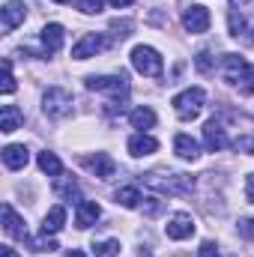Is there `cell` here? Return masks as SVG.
<instances>
[{
    "label": "cell",
    "instance_id": "obj_1",
    "mask_svg": "<svg viewBox=\"0 0 254 257\" xmlns=\"http://www.w3.org/2000/svg\"><path fill=\"white\" fill-rule=\"evenodd\" d=\"M144 186L156 189L159 194H189L194 189V180L186 177V174H168V171H153L144 177Z\"/></svg>",
    "mask_w": 254,
    "mask_h": 257
},
{
    "label": "cell",
    "instance_id": "obj_2",
    "mask_svg": "<svg viewBox=\"0 0 254 257\" xmlns=\"http://www.w3.org/2000/svg\"><path fill=\"white\" fill-rule=\"evenodd\" d=\"M203 102H206V93H203V87H189V90H183L180 96H174V111H177V117L180 120H194L197 114H200V108H203Z\"/></svg>",
    "mask_w": 254,
    "mask_h": 257
},
{
    "label": "cell",
    "instance_id": "obj_3",
    "mask_svg": "<svg viewBox=\"0 0 254 257\" xmlns=\"http://www.w3.org/2000/svg\"><path fill=\"white\" fill-rule=\"evenodd\" d=\"M87 90L108 93L114 99H126L129 96V78L126 75H93V78H87Z\"/></svg>",
    "mask_w": 254,
    "mask_h": 257
},
{
    "label": "cell",
    "instance_id": "obj_4",
    "mask_svg": "<svg viewBox=\"0 0 254 257\" xmlns=\"http://www.w3.org/2000/svg\"><path fill=\"white\" fill-rule=\"evenodd\" d=\"M132 66L141 72V75H147V78H159L162 75V57H159V51L156 48H150V45H138V48H132Z\"/></svg>",
    "mask_w": 254,
    "mask_h": 257
},
{
    "label": "cell",
    "instance_id": "obj_5",
    "mask_svg": "<svg viewBox=\"0 0 254 257\" xmlns=\"http://www.w3.org/2000/svg\"><path fill=\"white\" fill-rule=\"evenodd\" d=\"M72 93L63 90V87H51L48 93H45V99H42V111L51 117V120H60L66 114H72Z\"/></svg>",
    "mask_w": 254,
    "mask_h": 257
},
{
    "label": "cell",
    "instance_id": "obj_6",
    "mask_svg": "<svg viewBox=\"0 0 254 257\" xmlns=\"http://www.w3.org/2000/svg\"><path fill=\"white\" fill-rule=\"evenodd\" d=\"M105 45H108V39H105L102 33H84V36L72 45V60H87V57H96Z\"/></svg>",
    "mask_w": 254,
    "mask_h": 257
},
{
    "label": "cell",
    "instance_id": "obj_7",
    "mask_svg": "<svg viewBox=\"0 0 254 257\" xmlns=\"http://www.w3.org/2000/svg\"><path fill=\"white\" fill-rule=\"evenodd\" d=\"M81 165L90 171V174H96L99 180H108V177H114V171H117V165H114V159L108 156V153H96V156H81Z\"/></svg>",
    "mask_w": 254,
    "mask_h": 257
},
{
    "label": "cell",
    "instance_id": "obj_8",
    "mask_svg": "<svg viewBox=\"0 0 254 257\" xmlns=\"http://www.w3.org/2000/svg\"><path fill=\"white\" fill-rule=\"evenodd\" d=\"M183 27H186L189 33H206V30H209V9L191 3L189 9L183 12Z\"/></svg>",
    "mask_w": 254,
    "mask_h": 257
},
{
    "label": "cell",
    "instance_id": "obj_9",
    "mask_svg": "<svg viewBox=\"0 0 254 257\" xmlns=\"http://www.w3.org/2000/svg\"><path fill=\"white\" fill-rule=\"evenodd\" d=\"M203 144H206V150L209 153H221L230 141H227V132L224 126L218 123V120H209L206 126H203Z\"/></svg>",
    "mask_w": 254,
    "mask_h": 257
},
{
    "label": "cell",
    "instance_id": "obj_10",
    "mask_svg": "<svg viewBox=\"0 0 254 257\" xmlns=\"http://www.w3.org/2000/svg\"><path fill=\"white\" fill-rule=\"evenodd\" d=\"M3 230H6L9 236L21 239V242H27V239H30V236H27V224H24V218H21L9 203H3Z\"/></svg>",
    "mask_w": 254,
    "mask_h": 257
},
{
    "label": "cell",
    "instance_id": "obj_11",
    "mask_svg": "<svg viewBox=\"0 0 254 257\" xmlns=\"http://www.w3.org/2000/svg\"><path fill=\"white\" fill-rule=\"evenodd\" d=\"M165 233H168L171 239H189L191 233H194V218H191L189 212H177V215L165 224Z\"/></svg>",
    "mask_w": 254,
    "mask_h": 257
},
{
    "label": "cell",
    "instance_id": "obj_12",
    "mask_svg": "<svg viewBox=\"0 0 254 257\" xmlns=\"http://www.w3.org/2000/svg\"><path fill=\"white\" fill-rule=\"evenodd\" d=\"M63 39H66V30L63 24H45L42 27V54H57L63 48Z\"/></svg>",
    "mask_w": 254,
    "mask_h": 257
},
{
    "label": "cell",
    "instance_id": "obj_13",
    "mask_svg": "<svg viewBox=\"0 0 254 257\" xmlns=\"http://www.w3.org/2000/svg\"><path fill=\"white\" fill-rule=\"evenodd\" d=\"M99 215H102V209H99V203H96V200H78V209H75V224H78L81 230L93 227V224L99 221Z\"/></svg>",
    "mask_w": 254,
    "mask_h": 257
},
{
    "label": "cell",
    "instance_id": "obj_14",
    "mask_svg": "<svg viewBox=\"0 0 254 257\" xmlns=\"http://www.w3.org/2000/svg\"><path fill=\"white\" fill-rule=\"evenodd\" d=\"M27 162H30V153H27L24 144H9V147H3V165H6L9 171H21V168H27Z\"/></svg>",
    "mask_w": 254,
    "mask_h": 257
},
{
    "label": "cell",
    "instance_id": "obj_15",
    "mask_svg": "<svg viewBox=\"0 0 254 257\" xmlns=\"http://www.w3.org/2000/svg\"><path fill=\"white\" fill-rule=\"evenodd\" d=\"M156 150H159V141H156V138H150V135H144V132H138V135H132V138H129V153H132L135 159L153 156Z\"/></svg>",
    "mask_w": 254,
    "mask_h": 257
},
{
    "label": "cell",
    "instance_id": "obj_16",
    "mask_svg": "<svg viewBox=\"0 0 254 257\" xmlns=\"http://www.w3.org/2000/svg\"><path fill=\"white\" fill-rule=\"evenodd\" d=\"M24 3L21 0H9L6 6H3V30L9 33V30H15L18 24H24Z\"/></svg>",
    "mask_w": 254,
    "mask_h": 257
},
{
    "label": "cell",
    "instance_id": "obj_17",
    "mask_svg": "<svg viewBox=\"0 0 254 257\" xmlns=\"http://www.w3.org/2000/svg\"><path fill=\"white\" fill-rule=\"evenodd\" d=\"M221 66H224V78H227L230 84H239L242 75H245V69H248V63H245L239 54H224Z\"/></svg>",
    "mask_w": 254,
    "mask_h": 257
},
{
    "label": "cell",
    "instance_id": "obj_18",
    "mask_svg": "<svg viewBox=\"0 0 254 257\" xmlns=\"http://www.w3.org/2000/svg\"><path fill=\"white\" fill-rule=\"evenodd\" d=\"M174 150H177V156L186 159V162H197V156H200V147H197V141H194L191 135H177V138H174Z\"/></svg>",
    "mask_w": 254,
    "mask_h": 257
},
{
    "label": "cell",
    "instance_id": "obj_19",
    "mask_svg": "<svg viewBox=\"0 0 254 257\" xmlns=\"http://www.w3.org/2000/svg\"><path fill=\"white\" fill-rule=\"evenodd\" d=\"M66 224V209L63 206H51L42 218V233H60Z\"/></svg>",
    "mask_w": 254,
    "mask_h": 257
},
{
    "label": "cell",
    "instance_id": "obj_20",
    "mask_svg": "<svg viewBox=\"0 0 254 257\" xmlns=\"http://www.w3.org/2000/svg\"><path fill=\"white\" fill-rule=\"evenodd\" d=\"M21 111L15 108V105H3V111H0V132H6V135H12L15 128H21Z\"/></svg>",
    "mask_w": 254,
    "mask_h": 257
},
{
    "label": "cell",
    "instance_id": "obj_21",
    "mask_svg": "<svg viewBox=\"0 0 254 257\" xmlns=\"http://www.w3.org/2000/svg\"><path fill=\"white\" fill-rule=\"evenodd\" d=\"M129 120H132V126L135 128L147 132V128L156 126V111H153V108H135V111L129 114Z\"/></svg>",
    "mask_w": 254,
    "mask_h": 257
},
{
    "label": "cell",
    "instance_id": "obj_22",
    "mask_svg": "<svg viewBox=\"0 0 254 257\" xmlns=\"http://www.w3.org/2000/svg\"><path fill=\"white\" fill-rule=\"evenodd\" d=\"M39 171L42 174H48V177H60L63 174V165H60V159L54 156V153H39Z\"/></svg>",
    "mask_w": 254,
    "mask_h": 257
},
{
    "label": "cell",
    "instance_id": "obj_23",
    "mask_svg": "<svg viewBox=\"0 0 254 257\" xmlns=\"http://www.w3.org/2000/svg\"><path fill=\"white\" fill-rule=\"evenodd\" d=\"M114 197H117V203H120V206H126V209H135V206L144 200V197H141V192H138L135 186H123V189H117V194H114Z\"/></svg>",
    "mask_w": 254,
    "mask_h": 257
},
{
    "label": "cell",
    "instance_id": "obj_24",
    "mask_svg": "<svg viewBox=\"0 0 254 257\" xmlns=\"http://www.w3.org/2000/svg\"><path fill=\"white\" fill-rule=\"evenodd\" d=\"M54 194L63 197V200H72V197L81 194V189H78L75 180H69V177H57V183H54Z\"/></svg>",
    "mask_w": 254,
    "mask_h": 257
},
{
    "label": "cell",
    "instance_id": "obj_25",
    "mask_svg": "<svg viewBox=\"0 0 254 257\" xmlns=\"http://www.w3.org/2000/svg\"><path fill=\"white\" fill-rule=\"evenodd\" d=\"M117 254H120V242H117V239L93 242V257H117Z\"/></svg>",
    "mask_w": 254,
    "mask_h": 257
},
{
    "label": "cell",
    "instance_id": "obj_26",
    "mask_svg": "<svg viewBox=\"0 0 254 257\" xmlns=\"http://www.w3.org/2000/svg\"><path fill=\"white\" fill-rule=\"evenodd\" d=\"M0 93H15V78H12V66L9 60H3V81H0Z\"/></svg>",
    "mask_w": 254,
    "mask_h": 257
},
{
    "label": "cell",
    "instance_id": "obj_27",
    "mask_svg": "<svg viewBox=\"0 0 254 257\" xmlns=\"http://www.w3.org/2000/svg\"><path fill=\"white\" fill-rule=\"evenodd\" d=\"M236 87H239V93H242V96H254V66L251 63H248L245 75H242V81H239Z\"/></svg>",
    "mask_w": 254,
    "mask_h": 257
},
{
    "label": "cell",
    "instance_id": "obj_28",
    "mask_svg": "<svg viewBox=\"0 0 254 257\" xmlns=\"http://www.w3.org/2000/svg\"><path fill=\"white\" fill-rule=\"evenodd\" d=\"M27 242H30V248H33V251H54V248H57V242H54V239H48V233H42L39 239H27Z\"/></svg>",
    "mask_w": 254,
    "mask_h": 257
},
{
    "label": "cell",
    "instance_id": "obj_29",
    "mask_svg": "<svg viewBox=\"0 0 254 257\" xmlns=\"http://www.w3.org/2000/svg\"><path fill=\"white\" fill-rule=\"evenodd\" d=\"M227 18H230V36H239V33H242V27H245V21H242V15L236 12V6H230Z\"/></svg>",
    "mask_w": 254,
    "mask_h": 257
},
{
    "label": "cell",
    "instance_id": "obj_30",
    "mask_svg": "<svg viewBox=\"0 0 254 257\" xmlns=\"http://www.w3.org/2000/svg\"><path fill=\"white\" fill-rule=\"evenodd\" d=\"M233 147H236V153H248V156H254V135H239V138L233 141Z\"/></svg>",
    "mask_w": 254,
    "mask_h": 257
},
{
    "label": "cell",
    "instance_id": "obj_31",
    "mask_svg": "<svg viewBox=\"0 0 254 257\" xmlns=\"http://www.w3.org/2000/svg\"><path fill=\"white\" fill-rule=\"evenodd\" d=\"M102 3H105V0H75V6H78L81 12H87V15L99 12V9H102Z\"/></svg>",
    "mask_w": 254,
    "mask_h": 257
},
{
    "label": "cell",
    "instance_id": "obj_32",
    "mask_svg": "<svg viewBox=\"0 0 254 257\" xmlns=\"http://www.w3.org/2000/svg\"><path fill=\"white\" fill-rule=\"evenodd\" d=\"M194 66H197V72H209V69H212V54H209V51H200V54L194 57Z\"/></svg>",
    "mask_w": 254,
    "mask_h": 257
},
{
    "label": "cell",
    "instance_id": "obj_33",
    "mask_svg": "<svg viewBox=\"0 0 254 257\" xmlns=\"http://www.w3.org/2000/svg\"><path fill=\"white\" fill-rule=\"evenodd\" d=\"M239 233H242L245 239H254V218H242V221H239Z\"/></svg>",
    "mask_w": 254,
    "mask_h": 257
},
{
    "label": "cell",
    "instance_id": "obj_34",
    "mask_svg": "<svg viewBox=\"0 0 254 257\" xmlns=\"http://www.w3.org/2000/svg\"><path fill=\"white\" fill-rule=\"evenodd\" d=\"M197 254L200 257H218V245H215V242H203V245L197 248Z\"/></svg>",
    "mask_w": 254,
    "mask_h": 257
},
{
    "label": "cell",
    "instance_id": "obj_35",
    "mask_svg": "<svg viewBox=\"0 0 254 257\" xmlns=\"http://www.w3.org/2000/svg\"><path fill=\"white\" fill-rule=\"evenodd\" d=\"M245 197H248V203H254V174H248V180H245Z\"/></svg>",
    "mask_w": 254,
    "mask_h": 257
},
{
    "label": "cell",
    "instance_id": "obj_36",
    "mask_svg": "<svg viewBox=\"0 0 254 257\" xmlns=\"http://www.w3.org/2000/svg\"><path fill=\"white\" fill-rule=\"evenodd\" d=\"M0 257H18V254H15L12 245H0Z\"/></svg>",
    "mask_w": 254,
    "mask_h": 257
},
{
    "label": "cell",
    "instance_id": "obj_37",
    "mask_svg": "<svg viewBox=\"0 0 254 257\" xmlns=\"http://www.w3.org/2000/svg\"><path fill=\"white\" fill-rule=\"evenodd\" d=\"M66 257H87V254H84L81 248H69V251H66Z\"/></svg>",
    "mask_w": 254,
    "mask_h": 257
},
{
    "label": "cell",
    "instance_id": "obj_38",
    "mask_svg": "<svg viewBox=\"0 0 254 257\" xmlns=\"http://www.w3.org/2000/svg\"><path fill=\"white\" fill-rule=\"evenodd\" d=\"M129 3H132V0H111V6H114V9H123V6H129Z\"/></svg>",
    "mask_w": 254,
    "mask_h": 257
},
{
    "label": "cell",
    "instance_id": "obj_39",
    "mask_svg": "<svg viewBox=\"0 0 254 257\" xmlns=\"http://www.w3.org/2000/svg\"><path fill=\"white\" fill-rule=\"evenodd\" d=\"M57 3H69V0H57Z\"/></svg>",
    "mask_w": 254,
    "mask_h": 257
}]
</instances>
